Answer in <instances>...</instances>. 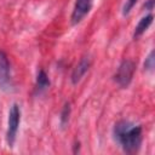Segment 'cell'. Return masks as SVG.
<instances>
[{"label": "cell", "instance_id": "cell-1", "mask_svg": "<svg viewBox=\"0 0 155 155\" xmlns=\"http://www.w3.org/2000/svg\"><path fill=\"white\" fill-rule=\"evenodd\" d=\"M114 138L126 153H136L142 144V127L130 121L121 120L114 126Z\"/></svg>", "mask_w": 155, "mask_h": 155}, {"label": "cell", "instance_id": "cell-2", "mask_svg": "<svg viewBox=\"0 0 155 155\" xmlns=\"http://www.w3.org/2000/svg\"><path fill=\"white\" fill-rule=\"evenodd\" d=\"M21 121V109L18 104H13L8 113V120H7V131H6V140L8 147H13L16 136L18 132V126Z\"/></svg>", "mask_w": 155, "mask_h": 155}, {"label": "cell", "instance_id": "cell-3", "mask_svg": "<svg viewBox=\"0 0 155 155\" xmlns=\"http://www.w3.org/2000/svg\"><path fill=\"white\" fill-rule=\"evenodd\" d=\"M13 87L11 78V67L7 54L0 50V90L4 92H10Z\"/></svg>", "mask_w": 155, "mask_h": 155}, {"label": "cell", "instance_id": "cell-4", "mask_svg": "<svg viewBox=\"0 0 155 155\" xmlns=\"http://www.w3.org/2000/svg\"><path fill=\"white\" fill-rule=\"evenodd\" d=\"M134 63L130 59H125L121 62V64L119 65L115 75H114V80L117 82L119 86L121 87H127L133 78V73H134Z\"/></svg>", "mask_w": 155, "mask_h": 155}, {"label": "cell", "instance_id": "cell-5", "mask_svg": "<svg viewBox=\"0 0 155 155\" xmlns=\"http://www.w3.org/2000/svg\"><path fill=\"white\" fill-rule=\"evenodd\" d=\"M93 5V0H76L74 5V10L71 13V23H80L91 11Z\"/></svg>", "mask_w": 155, "mask_h": 155}, {"label": "cell", "instance_id": "cell-6", "mask_svg": "<svg viewBox=\"0 0 155 155\" xmlns=\"http://www.w3.org/2000/svg\"><path fill=\"white\" fill-rule=\"evenodd\" d=\"M90 68V59L88 57H82L80 59V62L76 64V67L74 68L73 73H71V82L73 84H78L81 78L85 75V73Z\"/></svg>", "mask_w": 155, "mask_h": 155}, {"label": "cell", "instance_id": "cell-7", "mask_svg": "<svg viewBox=\"0 0 155 155\" xmlns=\"http://www.w3.org/2000/svg\"><path fill=\"white\" fill-rule=\"evenodd\" d=\"M151 22H153V15H151V13L144 16V17L138 22V24H137V27H136V29H134V34H133L134 38L140 36V35L149 28V25L151 24Z\"/></svg>", "mask_w": 155, "mask_h": 155}, {"label": "cell", "instance_id": "cell-8", "mask_svg": "<svg viewBox=\"0 0 155 155\" xmlns=\"http://www.w3.org/2000/svg\"><path fill=\"white\" fill-rule=\"evenodd\" d=\"M50 86V80H48V76L46 75V73L44 70H40L38 76H36V90L39 92L46 90L47 87Z\"/></svg>", "mask_w": 155, "mask_h": 155}, {"label": "cell", "instance_id": "cell-9", "mask_svg": "<svg viewBox=\"0 0 155 155\" xmlns=\"http://www.w3.org/2000/svg\"><path fill=\"white\" fill-rule=\"evenodd\" d=\"M69 114H70V105H69V103H65V105H64V108L61 113V125L62 126H64L68 122Z\"/></svg>", "mask_w": 155, "mask_h": 155}, {"label": "cell", "instance_id": "cell-10", "mask_svg": "<svg viewBox=\"0 0 155 155\" xmlns=\"http://www.w3.org/2000/svg\"><path fill=\"white\" fill-rule=\"evenodd\" d=\"M144 68L147 70H153L154 69V51H151L149 53V56L147 57V59L144 62Z\"/></svg>", "mask_w": 155, "mask_h": 155}, {"label": "cell", "instance_id": "cell-11", "mask_svg": "<svg viewBox=\"0 0 155 155\" xmlns=\"http://www.w3.org/2000/svg\"><path fill=\"white\" fill-rule=\"evenodd\" d=\"M137 1H138V0H126V2H125V5H124V8H122L124 16H126V15L130 13V11L133 8V6L137 4Z\"/></svg>", "mask_w": 155, "mask_h": 155}, {"label": "cell", "instance_id": "cell-12", "mask_svg": "<svg viewBox=\"0 0 155 155\" xmlns=\"http://www.w3.org/2000/svg\"><path fill=\"white\" fill-rule=\"evenodd\" d=\"M144 7L147 8V10H153V7H154V0H148L145 4H144Z\"/></svg>", "mask_w": 155, "mask_h": 155}]
</instances>
